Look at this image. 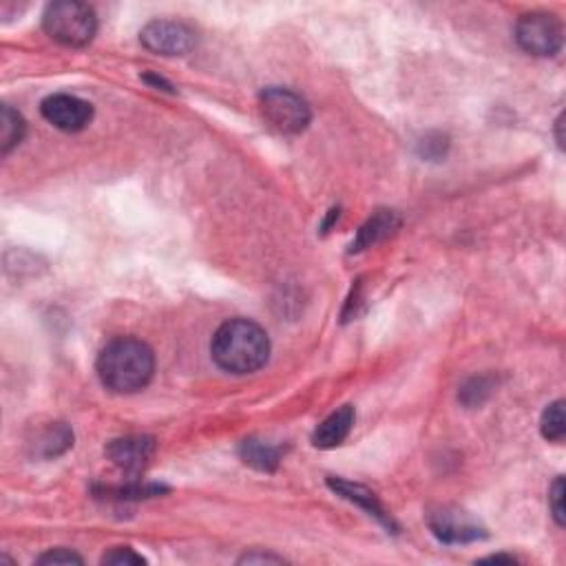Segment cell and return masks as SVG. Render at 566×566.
<instances>
[{"label":"cell","mask_w":566,"mask_h":566,"mask_svg":"<svg viewBox=\"0 0 566 566\" xmlns=\"http://www.w3.org/2000/svg\"><path fill=\"white\" fill-rule=\"evenodd\" d=\"M213 361L228 374H252L266 365L270 339L266 330L251 319H231L213 336Z\"/></svg>","instance_id":"obj_1"},{"label":"cell","mask_w":566,"mask_h":566,"mask_svg":"<svg viewBox=\"0 0 566 566\" xmlns=\"http://www.w3.org/2000/svg\"><path fill=\"white\" fill-rule=\"evenodd\" d=\"M155 372L153 350L138 339L111 341L97 356V377L115 394H135L151 383Z\"/></svg>","instance_id":"obj_2"},{"label":"cell","mask_w":566,"mask_h":566,"mask_svg":"<svg viewBox=\"0 0 566 566\" xmlns=\"http://www.w3.org/2000/svg\"><path fill=\"white\" fill-rule=\"evenodd\" d=\"M42 29L49 38L65 47H85L97 32L96 12L78 0H58L42 14Z\"/></svg>","instance_id":"obj_3"},{"label":"cell","mask_w":566,"mask_h":566,"mask_svg":"<svg viewBox=\"0 0 566 566\" xmlns=\"http://www.w3.org/2000/svg\"><path fill=\"white\" fill-rule=\"evenodd\" d=\"M260 109L268 124L283 135H297L310 124V106L299 94L281 87L261 91Z\"/></svg>","instance_id":"obj_4"},{"label":"cell","mask_w":566,"mask_h":566,"mask_svg":"<svg viewBox=\"0 0 566 566\" xmlns=\"http://www.w3.org/2000/svg\"><path fill=\"white\" fill-rule=\"evenodd\" d=\"M516 41L531 56H555L564 42L562 23L553 14H526L516 24Z\"/></svg>","instance_id":"obj_5"},{"label":"cell","mask_w":566,"mask_h":566,"mask_svg":"<svg viewBox=\"0 0 566 566\" xmlns=\"http://www.w3.org/2000/svg\"><path fill=\"white\" fill-rule=\"evenodd\" d=\"M140 42L158 56H187L197 45V36L184 23L151 21L140 32Z\"/></svg>","instance_id":"obj_6"},{"label":"cell","mask_w":566,"mask_h":566,"mask_svg":"<svg viewBox=\"0 0 566 566\" xmlns=\"http://www.w3.org/2000/svg\"><path fill=\"white\" fill-rule=\"evenodd\" d=\"M42 118L65 133H78L94 120V106L82 97L69 94L49 96L41 106Z\"/></svg>","instance_id":"obj_7"},{"label":"cell","mask_w":566,"mask_h":566,"mask_svg":"<svg viewBox=\"0 0 566 566\" xmlns=\"http://www.w3.org/2000/svg\"><path fill=\"white\" fill-rule=\"evenodd\" d=\"M429 529L445 544H465L485 538V531L465 511L453 509V507H441V509L432 511V516H429Z\"/></svg>","instance_id":"obj_8"},{"label":"cell","mask_w":566,"mask_h":566,"mask_svg":"<svg viewBox=\"0 0 566 566\" xmlns=\"http://www.w3.org/2000/svg\"><path fill=\"white\" fill-rule=\"evenodd\" d=\"M153 436H124L115 438L106 447V456L115 467L126 473H140L149 465V461L155 453Z\"/></svg>","instance_id":"obj_9"},{"label":"cell","mask_w":566,"mask_h":566,"mask_svg":"<svg viewBox=\"0 0 566 566\" xmlns=\"http://www.w3.org/2000/svg\"><path fill=\"white\" fill-rule=\"evenodd\" d=\"M356 421V414L352 405H345V407L336 409L334 414H330L324 423L316 427V432L312 434V445L319 449H334L339 447L345 438L350 436Z\"/></svg>","instance_id":"obj_10"},{"label":"cell","mask_w":566,"mask_h":566,"mask_svg":"<svg viewBox=\"0 0 566 566\" xmlns=\"http://www.w3.org/2000/svg\"><path fill=\"white\" fill-rule=\"evenodd\" d=\"M398 226H401V219L397 217V213L379 211L359 231V237H356V242L352 243V251L359 252V251H365V248L374 246V243L380 242V239L392 235Z\"/></svg>","instance_id":"obj_11"},{"label":"cell","mask_w":566,"mask_h":566,"mask_svg":"<svg viewBox=\"0 0 566 566\" xmlns=\"http://www.w3.org/2000/svg\"><path fill=\"white\" fill-rule=\"evenodd\" d=\"M330 487L339 496L348 498V500H352L359 507H363L370 516L379 518L385 526H392V518L385 514L383 507H380V502L377 500V496H374L372 491H368V489H363V487L352 485V482H345V480H330Z\"/></svg>","instance_id":"obj_12"},{"label":"cell","mask_w":566,"mask_h":566,"mask_svg":"<svg viewBox=\"0 0 566 566\" xmlns=\"http://www.w3.org/2000/svg\"><path fill=\"white\" fill-rule=\"evenodd\" d=\"M239 453H242V461L246 465L255 467L260 471H275L281 458L279 449L275 445H268L266 441H257V438L243 441L242 447H239Z\"/></svg>","instance_id":"obj_13"},{"label":"cell","mask_w":566,"mask_h":566,"mask_svg":"<svg viewBox=\"0 0 566 566\" xmlns=\"http://www.w3.org/2000/svg\"><path fill=\"white\" fill-rule=\"evenodd\" d=\"M24 135V120L18 111H14L12 106L5 105L0 111V151L3 155H7L9 151L16 149L21 144Z\"/></svg>","instance_id":"obj_14"},{"label":"cell","mask_w":566,"mask_h":566,"mask_svg":"<svg viewBox=\"0 0 566 566\" xmlns=\"http://www.w3.org/2000/svg\"><path fill=\"white\" fill-rule=\"evenodd\" d=\"M73 445V432L65 423L49 424L41 438H38V449L45 458H56L65 453Z\"/></svg>","instance_id":"obj_15"},{"label":"cell","mask_w":566,"mask_h":566,"mask_svg":"<svg viewBox=\"0 0 566 566\" xmlns=\"http://www.w3.org/2000/svg\"><path fill=\"white\" fill-rule=\"evenodd\" d=\"M540 432L546 441L562 443L566 436V418H564V401L551 403L544 409L543 421H540Z\"/></svg>","instance_id":"obj_16"},{"label":"cell","mask_w":566,"mask_h":566,"mask_svg":"<svg viewBox=\"0 0 566 566\" xmlns=\"http://www.w3.org/2000/svg\"><path fill=\"white\" fill-rule=\"evenodd\" d=\"M491 394V383L487 379H471L465 388L461 389V401L465 405H482Z\"/></svg>","instance_id":"obj_17"},{"label":"cell","mask_w":566,"mask_h":566,"mask_svg":"<svg viewBox=\"0 0 566 566\" xmlns=\"http://www.w3.org/2000/svg\"><path fill=\"white\" fill-rule=\"evenodd\" d=\"M447 149H449V142L443 133H432L421 142V155L427 160L445 158Z\"/></svg>","instance_id":"obj_18"},{"label":"cell","mask_w":566,"mask_h":566,"mask_svg":"<svg viewBox=\"0 0 566 566\" xmlns=\"http://www.w3.org/2000/svg\"><path fill=\"white\" fill-rule=\"evenodd\" d=\"M549 505H551V514H553L558 526H564V478H558L553 482L549 491Z\"/></svg>","instance_id":"obj_19"},{"label":"cell","mask_w":566,"mask_h":566,"mask_svg":"<svg viewBox=\"0 0 566 566\" xmlns=\"http://www.w3.org/2000/svg\"><path fill=\"white\" fill-rule=\"evenodd\" d=\"M146 560L142 558V555L135 553L133 549H129V546H120V549H114L109 551V553L102 558V564H114V566H129V564H144Z\"/></svg>","instance_id":"obj_20"},{"label":"cell","mask_w":566,"mask_h":566,"mask_svg":"<svg viewBox=\"0 0 566 566\" xmlns=\"http://www.w3.org/2000/svg\"><path fill=\"white\" fill-rule=\"evenodd\" d=\"M38 564H49V566H58V564H82V558L78 553H73L69 549H56L49 551V553L41 555L36 560Z\"/></svg>","instance_id":"obj_21"},{"label":"cell","mask_w":566,"mask_h":566,"mask_svg":"<svg viewBox=\"0 0 566 566\" xmlns=\"http://www.w3.org/2000/svg\"><path fill=\"white\" fill-rule=\"evenodd\" d=\"M255 562H277L281 564L283 558H277V555H263V553H246L242 560H239V564H255Z\"/></svg>","instance_id":"obj_22"},{"label":"cell","mask_w":566,"mask_h":566,"mask_svg":"<svg viewBox=\"0 0 566 566\" xmlns=\"http://www.w3.org/2000/svg\"><path fill=\"white\" fill-rule=\"evenodd\" d=\"M482 562H507V564H516L518 560L511 558V555H491V558H485Z\"/></svg>","instance_id":"obj_23"},{"label":"cell","mask_w":566,"mask_h":566,"mask_svg":"<svg viewBox=\"0 0 566 566\" xmlns=\"http://www.w3.org/2000/svg\"><path fill=\"white\" fill-rule=\"evenodd\" d=\"M562 126H564V115H560L558 120H555V131H558V144L560 149H564V135H562Z\"/></svg>","instance_id":"obj_24"}]
</instances>
